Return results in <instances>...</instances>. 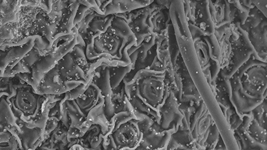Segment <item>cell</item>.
I'll list each match as a JSON object with an SVG mask.
<instances>
[{
  "label": "cell",
  "mask_w": 267,
  "mask_h": 150,
  "mask_svg": "<svg viewBox=\"0 0 267 150\" xmlns=\"http://www.w3.org/2000/svg\"><path fill=\"white\" fill-rule=\"evenodd\" d=\"M171 21L183 61L190 73L192 80L209 111L217 109L219 104L211 87L203 73L198 60L193 38L188 29V23L182 1H173L170 7Z\"/></svg>",
  "instance_id": "6da1fadb"
},
{
  "label": "cell",
  "mask_w": 267,
  "mask_h": 150,
  "mask_svg": "<svg viewBox=\"0 0 267 150\" xmlns=\"http://www.w3.org/2000/svg\"><path fill=\"white\" fill-rule=\"evenodd\" d=\"M166 77H148L135 81V93L150 107L158 111L169 97L170 89Z\"/></svg>",
  "instance_id": "7a4b0ae2"
},
{
  "label": "cell",
  "mask_w": 267,
  "mask_h": 150,
  "mask_svg": "<svg viewBox=\"0 0 267 150\" xmlns=\"http://www.w3.org/2000/svg\"><path fill=\"white\" fill-rule=\"evenodd\" d=\"M180 103L174 93L171 91L165 103L158 109L162 130H169L173 133L179 130L184 115L179 109Z\"/></svg>",
  "instance_id": "3957f363"
},
{
  "label": "cell",
  "mask_w": 267,
  "mask_h": 150,
  "mask_svg": "<svg viewBox=\"0 0 267 150\" xmlns=\"http://www.w3.org/2000/svg\"><path fill=\"white\" fill-rule=\"evenodd\" d=\"M232 54L229 64L221 69L220 74L224 79H230L240 67L251 58L252 54L256 52L244 43L242 39L232 42Z\"/></svg>",
  "instance_id": "277c9868"
},
{
  "label": "cell",
  "mask_w": 267,
  "mask_h": 150,
  "mask_svg": "<svg viewBox=\"0 0 267 150\" xmlns=\"http://www.w3.org/2000/svg\"><path fill=\"white\" fill-rule=\"evenodd\" d=\"M113 133L112 136L118 148L136 149L143 139L136 119L122 124Z\"/></svg>",
  "instance_id": "5b68a950"
},
{
  "label": "cell",
  "mask_w": 267,
  "mask_h": 150,
  "mask_svg": "<svg viewBox=\"0 0 267 150\" xmlns=\"http://www.w3.org/2000/svg\"><path fill=\"white\" fill-rule=\"evenodd\" d=\"M172 132L169 130L157 132L151 128L143 134V139L136 149H167Z\"/></svg>",
  "instance_id": "8992f818"
},
{
  "label": "cell",
  "mask_w": 267,
  "mask_h": 150,
  "mask_svg": "<svg viewBox=\"0 0 267 150\" xmlns=\"http://www.w3.org/2000/svg\"><path fill=\"white\" fill-rule=\"evenodd\" d=\"M254 50L263 62H266V19L247 32Z\"/></svg>",
  "instance_id": "52a82bcc"
},
{
  "label": "cell",
  "mask_w": 267,
  "mask_h": 150,
  "mask_svg": "<svg viewBox=\"0 0 267 150\" xmlns=\"http://www.w3.org/2000/svg\"><path fill=\"white\" fill-rule=\"evenodd\" d=\"M194 25L205 32L207 36L215 34V23L210 14L209 1L196 2Z\"/></svg>",
  "instance_id": "ba28073f"
},
{
  "label": "cell",
  "mask_w": 267,
  "mask_h": 150,
  "mask_svg": "<svg viewBox=\"0 0 267 150\" xmlns=\"http://www.w3.org/2000/svg\"><path fill=\"white\" fill-rule=\"evenodd\" d=\"M40 98L32 93L25 90L21 89L17 92L16 98L13 106L21 111L25 115H34L36 112H38L41 104L38 103Z\"/></svg>",
  "instance_id": "9c48e42d"
},
{
  "label": "cell",
  "mask_w": 267,
  "mask_h": 150,
  "mask_svg": "<svg viewBox=\"0 0 267 150\" xmlns=\"http://www.w3.org/2000/svg\"><path fill=\"white\" fill-rule=\"evenodd\" d=\"M241 80L254 86H266V62L249 68L242 75Z\"/></svg>",
  "instance_id": "30bf717a"
},
{
  "label": "cell",
  "mask_w": 267,
  "mask_h": 150,
  "mask_svg": "<svg viewBox=\"0 0 267 150\" xmlns=\"http://www.w3.org/2000/svg\"><path fill=\"white\" fill-rule=\"evenodd\" d=\"M194 42L195 50H196L198 60L202 69L208 65L209 62L210 57L208 46L202 38L197 39Z\"/></svg>",
  "instance_id": "8fae6325"
},
{
  "label": "cell",
  "mask_w": 267,
  "mask_h": 150,
  "mask_svg": "<svg viewBox=\"0 0 267 150\" xmlns=\"http://www.w3.org/2000/svg\"><path fill=\"white\" fill-rule=\"evenodd\" d=\"M172 137L181 145L188 146L192 149H196V141L194 139L190 130H178L172 134Z\"/></svg>",
  "instance_id": "7c38bea8"
},
{
  "label": "cell",
  "mask_w": 267,
  "mask_h": 150,
  "mask_svg": "<svg viewBox=\"0 0 267 150\" xmlns=\"http://www.w3.org/2000/svg\"><path fill=\"white\" fill-rule=\"evenodd\" d=\"M247 131L249 135L258 142L266 145V129L261 127L254 118L249 125Z\"/></svg>",
  "instance_id": "4fadbf2b"
},
{
  "label": "cell",
  "mask_w": 267,
  "mask_h": 150,
  "mask_svg": "<svg viewBox=\"0 0 267 150\" xmlns=\"http://www.w3.org/2000/svg\"><path fill=\"white\" fill-rule=\"evenodd\" d=\"M202 38L208 46L210 59L220 62L221 56V47L215 34L210 36H206Z\"/></svg>",
  "instance_id": "5bb4252c"
},
{
  "label": "cell",
  "mask_w": 267,
  "mask_h": 150,
  "mask_svg": "<svg viewBox=\"0 0 267 150\" xmlns=\"http://www.w3.org/2000/svg\"><path fill=\"white\" fill-rule=\"evenodd\" d=\"M113 68V72L110 71V73H113L110 77V84L113 90L118 88L123 79H125L126 75L132 70V65L130 64L127 66H119L118 67Z\"/></svg>",
  "instance_id": "9a60e30c"
},
{
  "label": "cell",
  "mask_w": 267,
  "mask_h": 150,
  "mask_svg": "<svg viewBox=\"0 0 267 150\" xmlns=\"http://www.w3.org/2000/svg\"><path fill=\"white\" fill-rule=\"evenodd\" d=\"M220 137V132L218 130L217 125L215 122H213L209 129L208 137H207L206 142L203 145L205 149H215Z\"/></svg>",
  "instance_id": "2e32d148"
},
{
  "label": "cell",
  "mask_w": 267,
  "mask_h": 150,
  "mask_svg": "<svg viewBox=\"0 0 267 150\" xmlns=\"http://www.w3.org/2000/svg\"><path fill=\"white\" fill-rule=\"evenodd\" d=\"M253 118L261 127L266 129V98L262 103L251 111Z\"/></svg>",
  "instance_id": "e0dca14e"
},
{
  "label": "cell",
  "mask_w": 267,
  "mask_h": 150,
  "mask_svg": "<svg viewBox=\"0 0 267 150\" xmlns=\"http://www.w3.org/2000/svg\"><path fill=\"white\" fill-rule=\"evenodd\" d=\"M40 59V53H39L37 48L34 47L25 57H24L22 61L27 66V67L30 68L32 65H34L36 63L38 62Z\"/></svg>",
  "instance_id": "ac0fdd59"
},
{
  "label": "cell",
  "mask_w": 267,
  "mask_h": 150,
  "mask_svg": "<svg viewBox=\"0 0 267 150\" xmlns=\"http://www.w3.org/2000/svg\"><path fill=\"white\" fill-rule=\"evenodd\" d=\"M188 23L189 31H190L193 41H196L197 39L206 37V36H207L206 33L202 31V29H200L199 27H197L191 23Z\"/></svg>",
  "instance_id": "d6986e66"
},
{
  "label": "cell",
  "mask_w": 267,
  "mask_h": 150,
  "mask_svg": "<svg viewBox=\"0 0 267 150\" xmlns=\"http://www.w3.org/2000/svg\"><path fill=\"white\" fill-rule=\"evenodd\" d=\"M209 70L211 75L212 82L217 79L218 74L221 70V67L220 62L210 59L209 60Z\"/></svg>",
  "instance_id": "ffe728a7"
},
{
  "label": "cell",
  "mask_w": 267,
  "mask_h": 150,
  "mask_svg": "<svg viewBox=\"0 0 267 150\" xmlns=\"http://www.w3.org/2000/svg\"><path fill=\"white\" fill-rule=\"evenodd\" d=\"M89 10V8L86 7V6L80 4L79 7L78 8L76 16L75 17L74 26L82 22L83 18L85 17L86 12L88 11Z\"/></svg>",
  "instance_id": "44dd1931"
},
{
  "label": "cell",
  "mask_w": 267,
  "mask_h": 150,
  "mask_svg": "<svg viewBox=\"0 0 267 150\" xmlns=\"http://www.w3.org/2000/svg\"><path fill=\"white\" fill-rule=\"evenodd\" d=\"M252 4L266 18V1H251Z\"/></svg>",
  "instance_id": "7402d4cb"
}]
</instances>
